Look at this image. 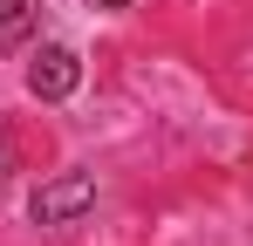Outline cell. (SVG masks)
<instances>
[{
  "mask_svg": "<svg viewBox=\"0 0 253 246\" xmlns=\"http://www.w3.org/2000/svg\"><path fill=\"white\" fill-rule=\"evenodd\" d=\"M89 205H96V178H89V171H62L55 185L35 192V219H42V226H69V219H83Z\"/></svg>",
  "mask_w": 253,
  "mask_h": 246,
  "instance_id": "6da1fadb",
  "label": "cell"
},
{
  "mask_svg": "<svg viewBox=\"0 0 253 246\" xmlns=\"http://www.w3.org/2000/svg\"><path fill=\"white\" fill-rule=\"evenodd\" d=\"M76 82H83V62H76V48H62V41H48L42 55L28 62V89H35L42 103H62V96H76Z\"/></svg>",
  "mask_w": 253,
  "mask_h": 246,
  "instance_id": "7a4b0ae2",
  "label": "cell"
},
{
  "mask_svg": "<svg viewBox=\"0 0 253 246\" xmlns=\"http://www.w3.org/2000/svg\"><path fill=\"white\" fill-rule=\"evenodd\" d=\"M0 185H7V137H0Z\"/></svg>",
  "mask_w": 253,
  "mask_h": 246,
  "instance_id": "277c9868",
  "label": "cell"
},
{
  "mask_svg": "<svg viewBox=\"0 0 253 246\" xmlns=\"http://www.w3.org/2000/svg\"><path fill=\"white\" fill-rule=\"evenodd\" d=\"M35 21H42V0H0V55H14L35 35Z\"/></svg>",
  "mask_w": 253,
  "mask_h": 246,
  "instance_id": "3957f363",
  "label": "cell"
},
{
  "mask_svg": "<svg viewBox=\"0 0 253 246\" xmlns=\"http://www.w3.org/2000/svg\"><path fill=\"white\" fill-rule=\"evenodd\" d=\"M103 7H124V0H103Z\"/></svg>",
  "mask_w": 253,
  "mask_h": 246,
  "instance_id": "5b68a950",
  "label": "cell"
}]
</instances>
